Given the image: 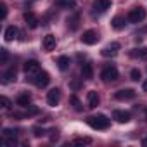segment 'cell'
<instances>
[{
  "label": "cell",
  "instance_id": "obj_33",
  "mask_svg": "<svg viewBox=\"0 0 147 147\" xmlns=\"http://www.w3.org/2000/svg\"><path fill=\"white\" fill-rule=\"evenodd\" d=\"M4 135H5V137H16V130H12V128H4Z\"/></svg>",
  "mask_w": 147,
  "mask_h": 147
},
{
  "label": "cell",
  "instance_id": "obj_29",
  "mask_svg": "<svg viewBox=\"0 0 147 147\" xmlns=\"http://www.w3.org/2000/svg\"><path fill=\"white\" fill-rule=\"evenodd\" d=\"M5 18H7V5L0 4V19H5Z\"/></svg>",
  "mask_w": 147,
  "mask_h": 147
},
{
  "label": "cell",
  "instance_id": "obj_12",
  "mask_svg": "<svg viewBox=\"0 0 147 147\" xmlns=\"http://www.w3.org/2000/svg\"><path fill=\"white\" fill-rule=\"evenodd\" d=\"M54 5H55V7H59V9H67V11H73V9L76 7V2H75V0H55Z\"/></svg>",
  "mask_w": 147,
  "mask_h": 147
},
{
  "label": "cell",
  "instance_id": "obj_7",
  "mask_svg": "<svg viewBox=\"0 0 147 147\" xmlns=\"http://www.w3.org/2000/svg\"><path fill=\"white\" fill-rule=\"evenodd\" d=\"M38 71H40V62L38 61L31 59V61H26L24 62V73H26V75L33 76V75H36Z\"/></svg>",
  "mask_w": 147,
  "mask_h": 147
},
{
  "label": "cell",
  "instance_id": "obj_25",
  "mask_svg": "<svg viewBox=\"0 0 147 147\" xmlns=\"http://www.w3.org/2000/svg\"><path fill=\"white\" fill-rule=\"evenodd\" d=\"M9 61V52L7 49H0V64H5Z\"/></svg>",
  "mask_w": 147,
  "mask_h": 147
},
{
  "label": "cell",
  "instance_id": "obj_28",
  "mask_svg": "<svg viewBox=\"0 0 147 147\" xmlns=\"http://www.w3.org/2000/svg\"><path fill=\"white\" fill-rule=\"evenodd\" d=\"M0 104H2V107H4V109H9V107H11V100H9L7 97H4V95L0 97Z\"/></svg>",
  "mask_w": 147,
  "mask_h": 147
},
{
  "label": "cell",
  "instance_id": "obj_32",
  "mask_svg": "<svg viewBox=\"0 0 147 147\" xmlns=\"http://www.w3.org/2000/svg\"><path fill=\"white\" fill-rule=\"evenodd\" d=\"M69 87H71L73 90H78V88H82V82H80V80H73V82L69 83Z\"/></svg>",
  "mask_w": 147,
  "mask_h": 147
},
{
  "label": "cell",
  "instance_id": "obj_1",
  "mask_svg": "<svg viewBox=\"0 0 147 147\" xmlns=\"http://www.w3.org/2000/svg\"><path fill=\"white\" fill-rule=\"evenodd\" d=\"M87 123L94 130H106V128H109L111 119L107 116H104V114H97V116H88L87 118Z\"/></svg>",
  "mask_w": 147,
  "mask_h": 147
},
{
  "label": "cell",
  "instance_id": "obj_26",
  "mask_svg": "<svg viewBox=\"0 0 147 147\" xmlns=\"http://www.w3.org/2000/svg\"><path fill=\"white\" fill-rule=\"evenodd\" d=\"M130 55L131 57H145L147 55V49H135V52H130Z\"/></svg>",
  "mask_w": 147,
  "mask_h": 147
},
{
  "label": "cell",
  "instance_id": "obj_5",
  "mask_svg": "<svg viewBox=\"0 0 147 147\" xmlns=\"http://www.w3.org/2000/svg\"><path fill=\"white\" fill-rule=\"evenodd\" d=\"M97 42H99V33L95 30H87L82 35V43H85V45H95Z\"/></svg>",
  "mask_w": 147,
  "mask_h": 147
},
{
  "label": "cell",
  "instance_id": "obj_6",
  "mask_svg": "<svg viewBox=\"0 0 147 147\" xmlns=\"http://www.w3.org/2000/svg\"><path fill=\"white\" fill-rule=\"evenodd\" d=\"M109 7H111V0H95L94 5H92L95 14H104Z\"/></svg>",
  "mask_w": 147,
  "mask_h": 147
},
{
  "label": "cell",
  "instance_id": "obj_11",
  "mask_svg": "<svg viewBox=\"0 0 147 147\" xmlns=\"http://www.w3.org/2000/svg\"><path fill=\"white\" fill-rule=\"evenodd\" d=\"M99 102H100L99 94H97L95 90H90V92L87 94V104H88V107H90V109H95V107L99 106Z\"/></svg>",
  "mask_w": 147,
  "mask_h": 147
},
{
  "label": "cell",
  "instance_id": "obj_15",
  "mask_svg": "<svg viewBox=\"0 0 147 147\" xmlns=\"http://www.w3.org/2000/svg\"><path fill=\"white\" fill-rule=\"evenodd\" d=\"M82 78L83 80H92L94 78V67H92V64H88V62L82 64Z\"/></svg>",
  "mask_w": 147,
  "mask_h": 147
},
{
  "label": "cell",
  "instance_id": "obj_10",
  "mask_svg": "<svg viewBox=\"0 0 147 147\" xmlns=\"http://www.w3.org/2000/svg\"><path fill=\"white\" fill-rule=\"evenodd\" d=\"M59 100H61V90H59V88H52V90L47 94V104L52 106V107H55V106L59 104Z\"/></svg>",
  "mask_w": 147,
  "mask_h": 147
},
{
  "label": "cell",
  "instance_id": "obj_3",
  "mask_svg": "<svg viewBox=\"0 0 147 147\" xmlns=\"http://www.w3.org/2000/svg\"><path fill=\"white\" fill-rule=\"evenodd\" d=\"M126 19H128V23H131V24L142 23V21L145 19V9H144V7H135V9H131V11L128 12Z\"/></svg>",
  "mask_w": 147,
  "mask_h": 147
},
{
  "label": "cell",
  "instance_id": "obj_20",
  "mask_svg": "<svg viewBox=\"0 0 147 147\" xmlns=\"http://www.w3.org/2000/svg\"><path fill=\"white\" fill-rule=\"evenodd\" d=\"M16 102H18V106L26 107V106H30V102H31V95H30V94H21V95L16 99Z\"/></svg>",
  "mask_w": 147,
  "mask_h": 147
},
{
  "label": "cell",
  "instance_id": "obj_35",
  "mask_svg": "<svg viewBox=\"0 0 147 147\" xmlns=\"http://www.w3.org/2000/svg\"><path fill=\"white\" fill-rule=\"evenodd\" d=\"M59 138V133H57V130H52V135H50V142H55Z\"/></svg>",
  "mask_w": 147,
  "mask_h": 147
},
{
  "label": "cell",
  "instance_id": "obj_27",
  "mask_svg": "<svg viewBox=\"0 0 147 147\" xmlns=\"http://www.w3.org/2000/svg\"><path fill=\"white\" fill-rule=\"evenodd\" d=\"M140 76H142L140 69H131V73H130V78H131L133 82H138V80H140Z\"/></svg>",
  "mask_w": 147,
  "mask_h": 147
},
{
  "label": "cell",
  "instance_id": "obj_30",
  "mask_svg": "<svg viewBox=\"0 0 147 147\" xmlns=\"http://www.w3.org/2000/svg\"><path fill=\"white\" fill-rule=\"evenodd\" d=\"M38 113H40V111H38V107H30V109L24 113V116H26V118H30V116H35V114H38Z\"/></svg>",
  "mask_w": 147,
  "mask_h": 147
},
{
  "label": "cell",
  "instance_id": "obj_19",
  "mask_svg": "<svg viewBox=\"0 0 147 147\" xmlns=\"http://www.w3.org/2000/svg\"><path fill=\"white\" fill-rule=\"evenodd\" d=\"M4 35H5V40H7V42H12V40L19 35V30H18L16 26H9V28L5 30V33H4Z\"/></svg>",
  "mask_w": 147,
  "mask_h": 147
},
{
  "label": "cell",
  "instance_id": "obj_16",
  "mask_svg": "<svg viewBox=\"0 0 147 147\" xmlns=\"http://www.w3.org/2000/svg\"><path fill=\"white\" fill-rule=\"evenodd\" d=\"M55 45H57V40H55V36H54V35H47V36L43 38V49H45L47 52L54 50V49H55Z\"/></svg>",
  "mask_w": 147,
  "mask_h": 147
},
{
  "label": "cell",
  "instance_id": "obj_9",
  "mask_svg": "<svg viewBox=\"0 0 147 147\" xmlns=\"http://www.w3.org/2000/svg\"><path fill=\"white\" fill-rule=\"evenodd\" d=\"M135 90L133 88H123V90H118L116 94H114V97L118 99V100H131L133 97H135Z\"/></svg>",
  "mask_w": 147,
  "mask_h": 147
},
{
  "label": "cell",
  "instance_id": "obj_17",
  "mask_svg": "<svg viewBox=\"0 0 147 147\" xmlns=\"http://www.w3.org/2000/svg\"><path fill=\"white\" fill-rule=\"evenodd\" d=\"M78 26H80V14H73V16L67 18V28L71 31L78 30Z\"/></svg>",
  "mask_w": 147,
  "mask_h": 147
},
{
  "label": "cell",
  "instance_id": "obj_4",
  "mask_svg": "<svg viewBox=\"0 0 147 147\" xmlns=\"http://www.w3.org/2000/svg\"><path fill=\"white\" fill-rule=\"evenodd\" d=\"M118 76H119V73H118V69H116L114 66H106V67L102 69V73H100V78H102V82H106V83L116 82Z\"/></svg>",
  "mask_w": 147,
  "mask_h": 147
},
{
  "label": "cell",
  "instance_id": "obj_2",
  "mask_svg": "<svg viewBox=\"0 0 147 147\" xmlns=\"http://www.w3.org/2000/svg\"><path fill=\"white\" fill-rule=\"evenodd\" d=\"M30 82H33L38 88H45L49 83H50V75L47 71H38L36 75H33L31 78H30Z\"/></svg>",
  "mask_w": 147,
  "mask_h": 147
},
{
  "label": "cell",
  "instance_id": "obj_36",
  "mask_svg": "<svg viewBox=\"0 0 147 147\" xmlns=\"http://www.w3.org/2000/svg\"><path fill=\"white\" fill-rule=\"evenodd\" d=\"M142 87H144V92H147V80L144 82V85H142Z\"/></svg>",
  "mask_w": 147,
  "mask_h": 147
},
{
  "label": "cell",
  "instance_id": "obj_34",
  "mask_svg": "<svg viewBox=\"0 0 147 147\" xmlns=\"http://www.w3.org/2000/svg\"><path fill=\"white\" fill-rule=\"evenodd\" d=\"M4 144H5V145H16L18 142H16V137H12V138H5Z\"/></svg>",
  "mask_w": 147,
  "mask_h": 147
},
{
  "label": "cell",
  "instance_id": "obj_14",
  "mask_svg": "<svg viewBox=\"0 0 147 147\" xmlns=\"http://www.w3.org/2000/svg\"><path fill=\"white\" fill-rule=\"evenodd\" d=\"M130 113L128 111H114L113 113V119H116L118 123H128L130 121Z\"/></svg>",
  "mask_w": 147,
  "mask_h": 147
},
{
  "label": "cell",
  "instance_id": "obj_23",
  "mask_svg": "<svg viewBox=\"0 0 147 147\" xmlns=\"http://www.w3.org/2000/svg\"><path fill=\"white\" fill-rule=\"evenodd\" d=\"M73 144H75V145H88V144H92V138H90V137L75 138V140H73Z\"/></svg>",
  "mask_w": 147,
  "mask_h": 147
},
{
  "label": "cell",
  "instance_id": "obj_13",
  "mask_svg": "<svg viewBox=\"0 0 147 147\" xmlns=\"http://www.w3.org/2000/svg\"><path fill=\"white\" fill-rule=\"evenodd\" d=\"M24 21H26V26L28 28H31V30H35L36 26H38V18L33 14V12H24Z\"/></svg>",
  "mask_w": 147,
  "mask_h": 147
},
{
  "label": "cell",
  "instance_id": "obj_22",
  "mask_svg": "<svg viewBox=\"0 0 147 147\" xmlns=\"http://www.w3.org/2000/svg\"><path fill=\"white\" fill-rule=\"evenodd\" d=\"M111 24H113V28H114V30H123L126 23H125V18H121V16H116V18L113 19V23H111Z\"/></svg>",
  "mask_w": 147,
  "mask_h": 147
},
{
  "label": "cell",
  "instance_id": "obj_31",
  "mask_svg": "<svg viewBox=\"0 0 147 147\" xmlns=\"http://www.w3.org/2000/svg\"><path fill=\"white\" fill-rule=\"evenodd\" d=\"M33 133H35V137H43V135H45V128L35 126V128H33Z\"/></svg>",
  "mask_w": 147,
  "mask_h": 147
},
{
  "label": "cell",
  "instance_id": "obj_18",
  "mask_svg": "<svg viewBox=\"0 0 147 147\" xmlns=\"http://www.w3.org/2000/svg\"><path fill=\"white\" fill-rule=\"evenodd\" d=\"M16 75H18L16 67H14V66L9 67V69L4 73V80H2V83H11V82H14V80H16Z\"/></svg>",
  "mask_w": 147,
  "mask_h": 147
},
{
  "label": "cell",
  "instance_id": "obj_8",
  "mask_svg": "<svg viewBox=\"0 0 147 147\" xmlns=\"http://www.w3.org/2000/svg\"><path fill=\"white\" fill-rule=\"evenodd\" d=\"M118 50H119V43H118V42H113L111 45L104 47V49L100 50V54H102L104 57H116V55H118Z\"/></svg>",
  "mask_w": 147,
  "mask_h": 147
},
{
  "label": "cell",
  "instance_id": "obj_21",
  "mask_svg": "<svg viewBox=\"0 0 147 147\" xmlns=\"http://www.w3.org/2000/svg\"><path fill=\"white\" fill-rule=\"evenodd\" d=\"M69 64H71V61H69L67 55H61V57L57 59V66H59L61 71H66V69L69 67Z\"/></svg>",
  "mask_w": 147,
  "mask_h": 147
},
{
  "label": "cell",
  "instance_id": "obj_37",
  "mask_svg": "<svg viewBox=\"0 0 147 147\" xmlns=\"http://www.w3.org/2000/svg\"><path fill=\"white\" fill-rule=\"evenodd\" d=\"M142 144H144V145H147V137H145V138L142 140Z\"/></svg>",
  "mask_w": 147,
  "mask_h": 147
},
{
  "label": "cell",
  "instance_id": "obj_38",
  "mask_svg": "<svg viewBox=\"0 0 147 147\" xmlns=\"http://www.w3.org/2000/svg\"><path fill=\"white\" fill-rule=\"evenodd\" d=\"M145 116H147V111H145Z\"/></svg>",
  "mask_w": 147,
  "mask_h": 147
},
{
  "label": "cell",
  "instance_id": "obj_24",
  "mask_svg": "<svg viewBox=\"0 0 147 147\" xmlns=\"http://www.w3.org/2000/svg\"><path fill=\"white\" fill-rule=\"evenodd\" d=\"M69 100H71L73 107H75L76 111H82V109H83V107H82V102H80V99H78L76 95H71V97H69Z\"/></svg>",
  "mask_w": 147,
  "mask_h": 147
}]
</instances>
